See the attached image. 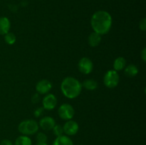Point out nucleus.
Listing matches in <instances>:
<instances>
[{
  "label": "nucleus",
  "instance_id": "1",
  "mask_svg": "<svg viewBox=\"0 0 146 145\" xmlns=\"http://www.w3.org/2000/svg\"><path fill=\"white\" fill-rule=\"evenodd\" d=\"M112 17L106 11L100 10L92 15L91 25L94 32L100 35L108 34L112 26Z\"/></svg>",
  "mask_w": 146,
  "mask_h": 145
},
{
  "label": "nucleus",
  "instance_id": "2",
  "mask_svg": "<svg viewBox=\"0 0 146 145\" xmlns=\"http://www.w3.org/2000/svg\"><path fill=\"white\" fill-rule=\"evenodd\" d=\"M82 88V84L74 77H66L63 80L61 84L63 95L68 99H74L79 96Z\"/></svg>",
  "mask_w": 146,
  "mask_h": 145
},
{
  "label": "nucleus",
  "instance_id": "3",
  "mask_svg": "<svg viewBox=\"0 0 146 145\" xmlns=\"http://www.w3.org/2000/svg\"><path fill=\"white\" fill-rule=\"evenodd\" d=\"M38 129L39 126L38 122L34 119H26L22 121L18 126L19 132L26 136L35 134L38 132Z\"/></svg>",
  "mask_w": 146,
  "mask_h": 145
},
{
  "label": "nucleus",
  "instance_id": "4",
  "mask_svg": "<svg viewBox=\"0 0 146 145\" xmlns=\"http://www.w3.org/2000/svg\"><path fill=\"white\" fill-rule=\"evenodd\" d=\"M120 77L118 72L114 70H109L104 77V83L108 88H114L118 85Z\"/></svg>",
  "mask_w": 146,
  "mask_h": 145
},
{
  "label": "nucleus",
  "instance_id": "5",
  "mask_svg": "<svg viewBox=\"0 0 146 145\" xmlns=\"http://www.w3.org/2000/svg\"><path fill=\"white\" fill-rule=\"evenodd\" d=\"M58 114L60 118L64 120H70L74 117L75 115V110L73 106L70 104H62L58 109Z\"/></svg>",
  "mask_w": 146,
  "mask_h": 145
},
{
  "label": "nucleus",
  "instance_id": "6",
  "mask_svg": "<svg viewBox=\"0 0 146 145\" xmlns=\"http://www.w3.org/2000/svg\"><path fill=\"white\" fill-rule=\"evenodd\" d=\"M78 68L81 73L84 75H88L94 69V63L91 59L86 57L81 58L78 63Z\"/></svg>",
  "mask_w": 146,
  "mask_h": 145
},
{
  "label": "nucleus",
  "instance_id": "7",
  "mask_svg": "<svg viewBox=\"0 0 146 145\" xmlns=\"http://www.w3.org/2000/svg\"><path fill=\"white\" fill-rule=\"evenodd\" d=\"M78 129H79V125L78 122L72 119L66 121V122L63 126L64 133L66 136H74L78 132Z\"/></svg>",
  "mask_w": 146,
  "mask_h": 145
},
{
  "label": "nucleus",
  "instance_id": "8",
  "mask_svg": "<svg viewBox=\"0 0 146 145\" xmlns=\"http://www.w3.org/2000/svg\"><path fill=\"white\" fill-rule=\"evenodd\" d=\"M57 105V98L54 94L48 93L42 100V106L44 109L52 110Z\"/></svg>",
  "mask_w": 146,
  "mask_h": 145
},
{
  "label": "nucleus",
  "instance_id": "9",
  "mask_svg": "<svg viewBox=\"0 0 146 145\" xmlns=\"http://www.w3.org/2000/svg\"><path fill=\"white\" fill-rule=\"evenodd\" d=\"M51 89H52V84L46 79L41 80L36 85V90L39 95H46L49 93Z\"/></svg>",
  "mask_w": 146,
  "mask_h": 145
},
{
  "label": "nucleus",
  "instance_id": "10",
  "mask_svg": "<svg viewBox=\"0 0 146 145\" xmlns=\"http://www.w3.org/2000/svg\"><path fill=\"white\" fill-rule=\"evenodd\" d=\"M56 125L55 119L49 116H46L41 118L38 123V126L44 131L52 130L53 127Z\"/></svg>",
  "mask_w": 146,
  "mask_h": 145
},
{
  "label": "nucleus",
  "instance_id": "11",
  "mask_svg": "<svg viewBox=\"0 0 146 145\" xmlns=\"http://www.w3.org/2000/svg\"><path fill=\"white\" fill-rule=\"evenodd\" d=\"M11 23L7 17H0V35L4 36L9 32Z\"/></svg>",
  "mask_w": 146,
  "mask_h": 145
},
{
  "label": "nucleus",
  "instance_id": "12",
  "mask_svg": "<svg viewBox=\"0 0 146 145\" xmlns=\"http://www.w3.org/2000/svg\"><path fill=\"white\" fill-rule=\"evenodd\" d=\"M52 145H74V142L69 136L63 134L59 136H56Z\"/></svg>",
  "mask_w": 146,
  "mask_h": 145
},
{
  "label": "nucleus",
  "instance_id": "13",
  "mask_svg": "<svg viewBox=\"0 0 146 145\" xmlns=\"http://www.w3.org/2000/svg\"><path fill=\"white\" fill-rule=\"evenodd\" d=\"M101 41V35L98 33L92 32L89 35L88 38V42L91 47H96L100 44Z\"/></svg>",
  "mask_w": 146,
  "mask_h": 145
},
{
  "label": "nucleus",
  "instance_id": "14",
  "mask_svg": "<svg viewBox=\"0 0 146 145\" xmlns=\"http://www.w3.org/2000/svg\"><path fill=\"white\" fill-rule=\"evenodd\" d=\"M124 73L128 78H133L138 73V67L133 64H130L124 68Z\"/></svg>",
  "mask_w": 146,
  "mask_h": 145
},
{
  "label": "nucleus",
  "instance_id": "15",
  "mask_svg": "<svg viewBox=\"0 0 146 145\" xmlns=\"http://www.w3.org/2000/svg\"><path fill=\"white\" fill-rule=\"evenodd\" d=\"M125 65H126V60L123 57H118L115 58L113 62V69L114 71L118 72V71L123 70Z\"/></svg>",
  "mask_w": 146,
  "mask_h": 145
},
{
  "label": "nucleus",
  "instance_id": "16",
  "mask_svg": "<svg viewBox=\"0 0 146 145\" xmlns=\"http://www.w3.org/2000/svg\"><path fill=\"white\" fill-rule=\"evenodd\" d=\"M82 84V87H84L85 89L88 90H95L98 88V82L93 79H87Z\"/></svg>",
  "mask_w": 146,
  "mask_h": 145
},
{
  "label": "nucleus",
  "instance_id": "17",
  "mask_svg": "<svg viewBox=\"0 0 146 145\" xmlns=\"http://www.w3.org/2000/svg\"><path fill=\"white\" fill-rule=\"evenodd\" d=\"M32 141L31 138L26 135H21L16 139L14 145H31Z\"/></svg>",
  "mask_w": 146,
  "mask_h": 145
},
{
  "label": "nucleus",
  "instance_id": "18",
  "mask_svg": "<svg viewBox=\"0 0 146 145\" xmlns=\"http://www.w3.org/2000/svg\"><path fill=\"white\" fill-rule=\"evenodd\" d=\"M16 40H17L16 36L13 33L8 32L7 34H6L4 35V41L9 45H13V44H14V43L16 42Z\"/></svg>",
  "mask_w": 146,
  "mask_h": 145
},
{
  "label": "nucleus",
  "instance_id": "19",
  "mask_svg": "<svg viewBox=\"0 0 146 145\" xmlns=\"http://www.w3.org/2000/svg\"><path fill=\"white\" fill-rule=\"evenodd\" d=\"M53 133L56 136H59L63 135L64 134V130H63V127L59 125H55L52 129Z\"/></svg>",
  "mask_w": 146,
  "mask_h": 145
},
{
  "label": "nucleus",
  "instance_id": "20",
  "mask_svg": "<svg viewBox=\"0 0 146 145\" xmlns=\"http://www.w3.org/2000/svg\"><path fill=\"white\" fill-rule=\"evenodd\" d=\"M47 136L46 134L43 132H38L36 134V141L37 142H43V143H46L47 142Z\"/></svg>",
  "mask_w": 146,
  "mask_h": 145
},
{
  "label": "nucleus",
  "instance_id": "21",
  "mask_svg": "<svg viewBox=\"0 0 146 145\" xmlns=\"http://www.w3.org/2000/svg\"><path fill=\"white\" fill-rule=\"evenodd\" d=\"M44 109L43 108V107H40L36 108L34 112V116H35L36 117H41V115H43V113H44Z\"/></svg>",
  "mask_w": 146,
  "mask_h": 145
},
{
  "label": "nucleus",
  "instance_id": "22",
  "mask_svg": "<svg viewBox=\"0 0 146 145\" xmlns=\"http://www.w3.org/2000/svg\"><path fill=\"white\" fill-rule=\"evenodd\" d=\"M139 28L143 31H145L146 30V19L145 18H143L139 23Z\"/></svg>",
  "mask_w": 146,
  "mask_h": 145
},
{
  "label": "nucleus",
  "instance_id": "23",
  "mask_svg": "<svg viewBox=\"0 0 146 145\" xmlns=\"http://www.w3.org/2000/svg\"><path fill=\"white\" fill-rule=\"evenodd\" d=\"M31 101H32L33 103H38L40 101V96L39 94L36 93L35 95H33L32 98H31Z\"/></svg>",
  "mask_w": 146,
  "mask_h": 145
},
{
  "label": "nucleus",
  "instance_id": "24",
  "mask_svg": "<svg viewBox=\"0 0 146 145\" xmlns=\"http://www.w3.org/2000/svg\"><path fill=\"white\" fill-rule=\"evenodd\" d=\"M141 59L143 60V62H146V48H144L142 50L141 53Z\"/></svg>",
  "mask_w": 146,
  "mask_h": 145
},
{
  "label": "nucleus",
  "instance_id": "25",
  "mask_svg": "<svg viewBox=\"0 0 146 145\" xmlns=\"http://www.w3.org/2000/svg\"><path fill=\"white\" fill-rule=\"evenodd\" d=\"M0 145H14L12 142L9 139H3L0 143Z\"/></svg>",
  "mask_w": 146,
  "mask_h": 145
},
{
  "label": "nucleus",
  "instance_id": "26",
  "mask_svg": "<svg viewBox=\"0 0 146 145\" xmlns=\"http://www.w3.org/2000/svg\"><path fill=\"white\" fill-rule=\"evenodd\" d=\"M36 145H48V144L43 143V142H37V144Z\"/></svg>",
  "mask_w": 146,
  "mask_h": 145
},
{
  "label": "nucleus",
  "instance_id": "27",
  "mask_svg": "<svg viewBox=\"0 0 146 145\" xmlns=\"http://www.w3.org/2000/svg\"><path fill=\"white\" fill-rule=\"evenodd\" d=\"M80 145H82V144H80Z\"/></svg>",
  "mask_w": 146,
  "mask_h": 145
}]
</instances>
